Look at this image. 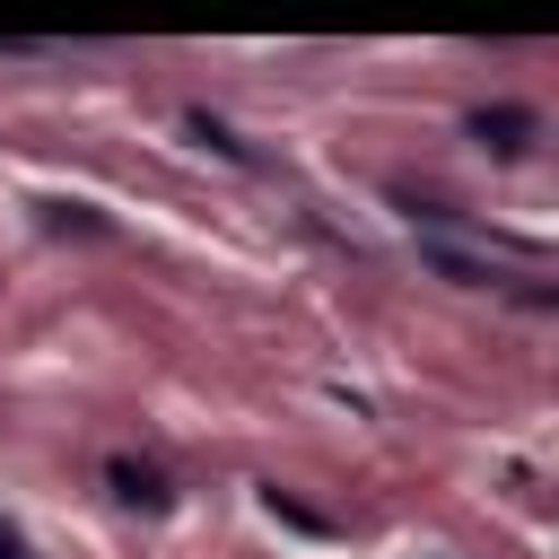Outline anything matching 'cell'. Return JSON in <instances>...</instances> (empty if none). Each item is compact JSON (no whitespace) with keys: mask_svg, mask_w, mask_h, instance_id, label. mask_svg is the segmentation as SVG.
<instances>
[{"mask_svg":"<svg viewBox=\"0 0 559 559\" xmlns=\"http://www.w3.org/2000/svg\"><path fill=\"white\" fill-rule=\"evenodd\" d=\"M472 140H480L489 157H515V148L533 140V114H524V105H480V114H472Z\"/></svg>","mask_w":559,"mask_h":559,"instance_id":"cell-1","label":"cell"},{"mask_svg":"<svg viewBox=\"0 0 559 559\" xmlns=\"http://www.w3.org/2000/svg\"><path fill=\"white\" fill-rule=\"evenodd\" d=\"M105 480H114V498H131V507H166V480H157L148 463H131V454H122Z\"/></svg>","mask_w":559,"mask_h":559,"instance_id":"cell-2","label":"cell"},{"mask_svg":"<svg viewBox=\"0 0 559 559\" xmlns=\"http://www.w3.org/2000/svg\"><path fill=\"white\" fill-rule=\"evenodd\" d=\"M192 140H210V148H218V157H236V166H245V140H236V131H227V122H210V114H192Z\"/></svg>","mask_w":559,"mask_h":559,"instance_id":"cell-3","label":"cell"},{"mask_svg":"<svg viewBox=\"0 0 559 559\" xmlns=\"http://www.w3.org/2000/svg\"><path fill=\"white\" fill-rule=\"evenodd\" d=\"M44 218H52V227H79V236H105V218L79 210V201H44Z\"/></svg>","mask_w":559,"mask_h":559,"instance_id":"cell-4","label":"cell"},{"mask_svg":"<svg viewBox=\"0 0 559 559\" xmlns=\"http://www.w3.org/2000/svg\"><path fill=\"white\" fill-rule=\"evenodd\" d=\"M0 559H35V550H26V533H17V524H0Z\"/></svg>","mask_w":559,"mask_h":559,"instance_id":"cell-5","label":"cell"}]
</instances>
